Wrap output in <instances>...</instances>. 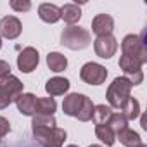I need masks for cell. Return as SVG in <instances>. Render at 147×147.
Instances as JSON below:
<instances>
[{
    "instance_id": "obj_1",
    "label": "cell",
    "mask_w": 147,
    "mask_h": 147,
    "mask_svg": "<svg viewBox=\"0 0 147 147\" xmlns=\"http://www.w3.org/2000/svg\"><path fill=\"white\" fill-rule=\"evenodd\" d=\"M90 31L80 26H67L61 33V45L69 50H83L90 45Z\"/></svg>"
},
{
    "instance_id": "obj_2",
    "label": "cell",
    "mask_w": 147,
    "mask_h": 147,
    "mask_svg": "<svg viewBox=\"0 0 147 147\" xmlns=\"http://www.w3.org/2000/svg\"><path fill=\"white\" fill-rule=\"evenodd\" d=\"M131 83L125 78V76H118L113 80V83L107 87V92H106V97H107V102H109V107H114V109H121L123 104L131 97Z\"/></svg>"
},
{
    "instance_id": "obj_3",
    "label": "cell",
    "mask_w": 147,
    "mask_h": 147,
    "mask_svg": "<svg viewBox=\"0 0 147 147\" xmlns=\"http://www.w3.org/2000/svg\"><path fill=\"white\" fill-rule=\"evenodd\" d=\"M121 52L126 57L138 59L142 64L147 62V45H145V31L140 35H126L121 40Z\"/></svg>"
},
{
    "instance_id": "obj_4",
    "label": "cell",
    "mask_w": 147,
    "mask_h": 147,
    "mask_svg": "<svg viewBox=\"0 0 147 147\" xmlns=\"http://www.w3.org/2000/svg\"><path fill=\"white\" fill-rule=\"evenodd\" d=\"M35 140L43 147H62L66 142V130L55 126V128H31Z\"/></svg>"
},
{
    "instance_id": "obj_5",
    "label": "cell",
    "mask_w": 147,
    "mask_h": 147,
    "mask_svg": "<svg viewBox=\"0 0 147 147\" xmlns=\"http://www.w3.org/2000/svg\"><path fill=\"white\" fill-rule=\"evenodd\" d=\"M80 78L87 85H102L107 78V69L99 62H85L80 69Z\"/></svg>"
},
{
    "instance_id": "obj_6",
    "label": "cell",
    "mask_w": 147,
    "mask_h": 147,
    "mask_svg": "<svg viewBox=\"0 0 147 147\" xmlns=\"http://www.w3.org/2000/svg\"><path fill=\"white\" fill-rule=\"evenodd\" d=\"M142 62L138 59H133V57H126V55H121L119 57V67L123 69L125 73V78L131 83V87L135 85H140L144 82V73H142Z\"/></svg>"
},
{
    "instance_id": "obj_7",
    "label": "cell",
    "mask_w": 147,
    "mask_h": 147,
    "mask_svg": "<svg viewBox=\"0 0 147 147\" xmlns=\"http://www.w3.org/2000/svg\"><path fill=\"white\" fill-rule=\"evenodd\" d=\"M38 62H40V54L35 47H24L18 55V69L21 73H26V75L36 69Z\"/></svg>"
},
{
    "instance_id": "obj_8",
    "label": "cell",
    "mask_w": 147,
    "mask_h": 147,
    "mask_svg": "<svg viewBox=\"0 0 147 147\" xmlns=\"http://www.w3.org/2000/svg\"><path fill=\"white\" fill-rule=\"evenodd\" d=\"M94 50L100 59H111L118 50V40L113 35L97 36L94 42Z\"/></svg>"
},
{
    "instance_id": "obj_9",
    "label": "cell",
    "mask_w": 147,
    "mask_h": 147,
    "mask_svg": "<svg viewBox=\"0 0 147 147\" xmlns=\"http://www.w3.org/2000/svg\"><path fill=\"white\" fill-rule=\"evenodd\" d=\"M23 31V24L16 16H5L0 19V36L7 40H16Z\"/></svg>"
},
{
    "instance_id": "obj_10",
    "label": "cell",
    "mask_w": 147,
    "mask_h": 147,
    "mask_svg": "<svg viewBox=\"0 0 147 147\" xmlns=\"http://www.w3.org/2000/svg\"><path fill=\"white\" fill-rule=\"evenodd\" d=\"M92 31L97 36L113 35V31H114V19L109 14H97L92 19Z\"/></svg>"
},
{
    "instance_id": "obj_11",
    "label": "cell",
    "mask_w": 147,
    "mask_h": 147,
    "mask_svg": "<svg viewBox=\"0 0 147 147\" xmlns=\"http://www.w3.org/2000/svg\"><path fill=\"white\" fill-rule=\"evenodd\" d=\"M71 83L67 78H62V76H54L50 78L47 83H45V92L49 94V97H59V95H64L67 94Z\"/></svg>"
},
{
    "instance_id": "obj_12",
    "label": "cell",
    "mask_w": 147,
    "mask_h": 147,
    "mask_svg": "<svg viewBox=\"0 0 147 147\" xmlns=\"http://www.w3.org/2000/svg\"><path fill=\"white\" fill-rule=\"evenodd\" d=\"M83 94H69L64 97L62 100V113L66 116H73V118H76L80 107H82V102H83Z\"/></svg>"
},
{
    "instance_id": "obj_13",
    "label": "cell",
    "mask_w": 147,
    "mask_h": 147,
    "mask_svg": "<svg viewBox=\"0 0 147 147\" xmlns=\"http://www.w3.org/2000/svg\"><path fill=\"white\" fill-rule=\"evenodd\" d=\"M16 106H18V111L23 114V116H35V106H36V95L35 94H21L18 99H16Z\"/></svg>"
},
{
    "instance_id": "obj_14",
    "label": "cell",
    "mask_w": 147,
    "mask_h": 147,
    "mask_svg": "<svg viewBox=\"0 0 147 147\" xmlns=\"http://www.w3.org/2000/svg\"><path fill=\"white\" fill-rule=\"evenodd\" d=\"M59 9H61V19L67 26H75L82 19V9L78 7V4H64Z\"/></svg>"
},
{
    "instance_id": "obj_15",
    "label": "cell",
    "mask_w": 147,
    "mask_h": 147,
    "mask_svg": "<svg viewBox=\"0 0 147 147\" xmlns=\"http://www.w3.org/2000/svg\"><path fill=\"white\" fill-rule=\"evenodd\" d=\"M38 18L43 23L54 24L61 19V9L54 4H40L38 5Z\"/></svg>"
},
{
    "instance_id": "obj_16",
    "label": "cell",
    "mask_w": 147,
    "mask_h": 147,
    "mask_svg": "<svg viewBox=\"0 0 147 147\" xmlns=\"http://www.w3.org/2000/svg\"><path fill=\"white\" fill-rule=\"evenodd\" d=\"M0 85H2L9 94H11V97L14 99V102H16V99L23 94V82L18 78V76H14V75H9L7 78H4L2 82H0Z\"/></svg>"
},
{
    "instance_id": "obj_17",
    "label": "cell",
    "mask_w": 147,
    "mask_h": 147,
    "mask_svg": "<svg viewBox=\"0 0 147 147\" xmlns=\"http://www.w3.org/2000/svg\"><path fill=\"white\" fill-rule=\"evenodd\" d=\"M116 138H118L125 147H137L138 144H142L140 135H138L135 130H131L130 126L125 128V130H121L119 133H116Z\"/></svg>"
},
{
    "instance_id": "obj_18",
    "label": "cell",
    "mask_w": 147,
    "mask_h": 147,
    "mask_svg": "<svg viewBox=\"0 0 147 147\" xmlns=\"http://www.w3.org/2000/svg\"><path fill=\"white\" fill-rule=\"evenodd\" d=\"M47 66H49L50 71L61 73V71H64V69L67 67V59H66V55H62L61 52H50V54L47 55Z\"/></svg>"
},
{
    "instance_id": "obj_19",
    "label": "cell",
    "mask_w": 147,
    "mask_h": 147,
    "mask_svg": "<svg viewBox=\"0 0 147 147\" xmlns=\"http://www.w3.org/2000/svg\"><path fill=\"white\" fill-rule=\"evenodd\" d=\"M57 109V102L52 97H42L36 99V106H35V114H47V116H54Z\"/></svg>"
},
{
    "instance_id": "obj_20",
    "label": "cell",
    "mask_w": 147,
    "mask_h": 147,
    "mask_svg": "<svg viewBox=\"0 0 147 147\" xmlns=\"http://www.w3.org/2000/svg\"><path fill=\"white\" fill-rule=\"evenodd\" d=\"M119 113L126 118V121H133V119H137V118L140 116V102H138L137 99L130 97V99L123 104V107L119 109Z\"/></svg>"
},
{
    "instance_id": "obj_21",
    "label": "cell",
    "mask_w": 147,
    "mask_h": 147,
    "mask_svg": "<svg viewBox=\"0 0 147 147\" xmlns=\"http://www.w3.org/2000/svg\"><path fill=\"white\" fill-rule=\"evenodd\" d=\"M95 135L107 147L114 145V142H116V133L113 131V128L109 125H95Z\"/></svg>"
},
{
    "instance_id": "obj_22",
    "label": "cell",
    "mask_w": 147,
    "mask_h": 147,
    "mask_svg": "<svg viewBox=\"0 0 147 147\" xmlns=\"http://www.w3.org/2000/svg\"><path fill=\"white\" fill-rule=\"evenodd\" d=\"M111 114H113V111H111L109 106H106V104H97V106L94 107L92 121H94L95 125H107Z\"/></svg>"
},
{
    "instance_id": "obj_23",
    "label": "cell",
    "mask_w": 147,
    "mask_h": 147,
    "mask_svg": "<svg viewBox=\"0 0 147 147\" xmlns=\"http://www.w3.org/2000/svg\"><path fill=\"white\" fill-rule=\"evenodd\" d=\"M94 107H95V104L90 100V97H83V102H82V107H80V111H78V114H76V119L78 121H90L92 119V114H94Z\"/></svg>"
},
{
    "instance_id": "obj_24",
    "label": "cell",
    "mask_w": 147,
    "mask_h": 147,
    "mask_svg": "<svg viewBox=\"0 0 147 147\" xmlns=\"http://www.w3.org/2000/svg\"><path fill=\"white\" fill-rule=\"evenodd\" d=\"M57 121L54 116H47V114H35L33 121H31V128H55Z\"/></svg>"
},
{
    "instance_id": "obj_25",
    "label": "cell",
    "mask_w": 147,
    "mask_h": 147,
    "mask_svg": "<svg viewBox=\"0 0 147 147\" xmlns=\"http://www.w3.org/2000/svg\"><path fill=\"white\" fill-rule=\"evenodd\" d=\"M107 125L113 128L114 133H119L121 130L128 128V121H126V118H125L121 113H113L111 118H109V121H107Z\"/></svg>"
},
{
    "instance_id": "obj_26",
    "label": "cell",
    "mask_w": 147,
    "mask_h": 147,
    "mask_svg": "<svg viewBox=\"0 0 147 147\" xmlns=\"http://www.w3.org/2000/svg\"><path fill=\"white\" fill-rule=\"evenodd\" d=\"M9 5L16 12H28L31 9V2H30V0H11Z\"/></svg>"
},
{
    "instance_id": "obj_27",
    "label": "cell",
    "mask_w": 147,
    "mask_h": 147,
    "mask_svg": "<svg viewBox=\"0 0 147 147\" xmlns=\"http://www.w3.org/2000/svg\"><path fill=\"white\" fill-rule=\"evenodd\" d=\"M12 102H14V99L11 97V94L0 85V109H7Z\"/></svg>"
},
{
    "instance_id": "obj_28",
    "label": "cell",
    "mask_w": 147,
    "mask_h": 147,
    "mask_svg": "<svg viewBox=\"0 0 147 147\" xmlns=\"http://www.w3.org/2000/svg\"><path fill=\"white\" fill-rule=\"evenodd\" d=\"M9 131H11V123H9V119L4 118V116H0V140H2Z\"/></svg>"
},
{
    "instance_id": "obj_29",
    "label": "cell",
    "mask_w": 147,
    "mask_h": 147,
    "mask_svg": "<svg viewBox=\"0 0 147 147\" xmlns=\"http://www.w3.org/2000/svg\"><path fill=\"white\" fill-rule=\"evenodd\" d=\"M11 75V64L7 61H0V82Z\"/></svg>"
},
{
    "instance_id": "obj_30",
    "label": "cell",
    "mask_w": 147,
    "mask_h": 147,
    "mask_svg": "<svg viewBox=\"0 0 147 147\" xmlns=\"http://www.w3.org/2000/svg\"><path fill=\"white\" fill-rule=\"evenodd\" d=\"M88 147H102V145H99V144H90Z\"/></svg>"
},
{
    "instance_id": "obj_31",
    "label": "cell",
    "mask_w": 147,
    "mask_h": 147,
    "mask_svg": "<svg viewBox=\"0 0 147 147\" xmlns=\"http://www.w3.org/2000/svg\"><path fill=\"white\" fill-rule=\"evenodd\" d=\"M137 147H147V144H144V142H142V144H138Z\"/></svg>"
},
{
    "instance_id": "obj_32",
    "label": "cell",
    "mask_w": 147,
    "mask_h": 147,
    "mask_svg": "<svg viewBox=\"0 0 147 147\" xmlns=\"http://www.w3.org/2000/svg\"><path fill=\"white\" fill-rule=\"evenodd\" d=\"M66 147H78V145H75V144H69V145H66Z\"/></svg>"
},
{
    "instance_id": "obj_33",
    "label": "cell",
    "mask_w": 147,
    "mask_h": 147,
    "mask_svg": "<svg viewBox=\"0 0 147 147\" xmlns=\"http://www.w3.org/2000/svg\"><path fill=\"white\" fill-rule=\"evenodd\" d=\"M0 49H2V36H0Z\"/></svg>"
},
{
    "instance_id": "obj_34",
    "label": "cell",
    "mask_w": 147,
    "mask_h": 147,
    "mask_svg": "<svg viewBox=\"0 0 147 147\" xmlns=\"http://www.w3.org/2000/svg\"><path fill=\"white\" fill-rule=\"evenodd\" d=\"M0 144H2V140H0Z\"/></svg>"
}]
</instances>
